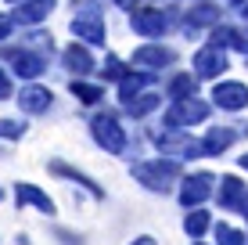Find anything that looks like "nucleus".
Instances as JSON below:
<instances>
[{"instance_id":"1","label":"nucleus","mask_w":248,"mask_h":245,"mask_svg":"<svg viewBox=\"0 0 248 245\" xmlns=\"http://www.w3.org/2000/svg\"><path fill=\"white\" fill-rule=\"evenodd\" d=\"M133 177L151 191H169L173 180L180 177V166H176L173 159H166V163H162V159L158 163H140V166H133Z\"/></svg>"},{"instance_id":"2","label":"nucleus","mask_w":248,"mask_h":245,"mask_svg":"<svg viewBox=\"0 0 248 245\" xmlns=\"http://www.w3.org/2000/svg\"><path fill=\"white\" fill-rule=\"evenodd\" d=\"M93 137H97V145H105V151H123L126 148V133L119 130V123L112 115H97L93 119Z\"/></svg>"},{"instance_id":"3","label":"nucleus","mask_w":248,"mask_h":245,"mask_svg":"<svg viewBox=\"0 0 248 245\" xmlns=\"http://www.w3.org/2000/svg\"><path fill=\"white\" fill-rule=\"evenodd\" d=\"M212 180H216L212 173H194L191 180H184L180 202H184V206H198V202H202V198H205V195L212 191Z\"/></svg>"},{"instance_id":"4","label":"nucleus","mask_w":248,"mask_h":245,"mask_svg":"<svg viewBox=\"0 0 248 245\" xmlns=\"http://www.w3.org/2000/svg\"><path fill=\"white\" fill-rule=\"evenodd\" d=\"M205 115H209V108L202 105V101H194V98H184L180 105L169 112V123L173 126H184V123H202Z\"/></svg>"},{"instance_id":"5","label":"nucleus","mask_w":248,"mask_h":245,"mask_svg":"<svg viewBox=\"0 0 248 245\" xmlns=\"http://www.w3.org/2000/svg\"><path fill=\"white\" fill-rule=\"evenodd\" d=\"M212 98H216L219 108H245L248 105V87H241V83H219L212 90Z\"/></svg>"},{"instance_id":"6","label":"nucleus","mask_w":248,"mask_h":245,"mask_svg":"<svg viewBox=\"0 0 248 245\" xmlns=\"http://www.w3.org/2000/svg\"><path fill=\"white\" fill-rule=\"evenodd\" d=\"M4 58L15 65V72H18V76H40V69H44V58H40V54H29V50H15V47H7V50H4Z\"/></svg>"},{"instance_id":"7","label":"nucleus","mask_w":248,"mask_h":245,"mask_svg":"<svg viewBox=\"0 0 248 245\" xmlns=\"http://www.w3.org/2000/svg\"><path fill=\"white\" fill-rule=\"evenodd\" d=\"M223 69H227V58H223V50H219V47L198 50V58H194V72H198V76H219Z\"/></svg>"},{"instance_id":"8","label":"nucleus","mask_w":248,"mask_h":245,"mask_svg":"<svg viewBox=\"0 0 248 245\" xmlns=\"http://www.w3.org/2000/svg\"><path fill=\"white\" fill-rule=\"evenodd\" d=\"M72 33L83 36L87 44H105V25L97 22V15H79V18H72Z\"/></svg>"},{"instance_id":"9","label":"nucleus","mask_w":248,"mask_h":245,"mask_svg":"<svg viewBox=\"0 0 248 245\" xmlns=\"http://www.w3.org/2000/svg\"><path fill=\"white\" fill-rule=\"evenodd\" d=\"M133 29L140 33V36H162V29H166V18H162L158 11H137L133 15Z\"/></svg>"},{"instance_id":"10","label":"nucleus","mask_w":248,"mask_h":245,"mask_svg":"<svg viewBox=\"0 0 248 245\" xmlns=\"http://www.w3.org/2000/svg\"><path fill=\"white\" fill-rule=\"evenodd\" d=\"M50 173H58V177H68V180H76L79 188H87L93 198H105V191H101V184H93L87 173H79V170H72V166H65V163H50Z\"/></svg>"},{"instance_id":"11","label":"nucleus","mask_w":248,"mask_h":245,"mask_svg":"<svg viewBox=\"0 0 248 245\" xmlns=\"http://www.w3.org/2000/svg\"><path fill=\"white\" fill-rule=\"evenodd\" d=\"M245 184L241 180H234V177H223V188H219V206L223 209H237V206H245Z\"/></svg>"},{"instance_id":"12","label":"nucleus","mask_w":248,"mask_h":245,"mask_svg":"<svg viewBox=\"0 0 248 245\" xmlns=\"http://www.w3.org/2000/svg\"><path fill=\"white\" fill-rule=\"evenodd\" d=\"M15 198H18V202H29V206H36L40 213H47V216L54 213V202H50V198H47V195H44L40 188H32V184H18Z\"/></svg>"},{"instance_id":"13","label":"nucleus","mask_w":248,"mask_h":245,"mask_svg":"<svg viewBox=\"0 0 248 245\" xmlns=\"http://www.w3.org/2000/svg\"><path fill=\"white\" fill-rule=\"evenodd\" d=\"M18 105L25 108V112H44V108L50 105V90L44 87H25L18 94Z\"/></svg>"},{"instance_id":"14","label":"nucleus","mask_w":248,"mask_h":245,"mask_svg":"<svg viewBox=\"0 0 248 245\" xmlns=\"http://www.w3.org/2000/svg\"><path fill=\"white\" fill-rule=\"evenodd\" d=\"M133 62H137V65H148V69H158V65L173 62V54H169L166 47H140V50L133 54Z\"/></svg>"},{"instance_id":"15","label":"nucleus","mask_w":248,"mask_h":245,"mask_svg":"<svg viewBox=\"0 0 248 245\" xmlns=\"http://www.w3.org/2000/svg\"><path fill=\"white\" fill-rule=\"evenodd\" d=\"M50 7H54V0H29V4L18 7V22H40V18H47Z\"/></svg>"},{"instance_id":"16","label":"nucleus","mask_w":248,"mask_h":245,"mask_svg":"<svg viewBox=\"0 0 248 245\" xmlns=\"http://www.w3.org/2000/svg\"><path fill=\"white\" fill-rule=\"evenodd\" d=\"M230 141H234V130H212L209 137L202 141V151H205V155H219Z\"/></svg>"},{"instance_id":"17","label":"nucleus","mask_w":248,"mask_h":245,"mask_svg":"<svg viewBox=\"0 0 248 245\" xmlns=\"http://www.w3.org/2000/svg\"><path fill=\"white\" fill-rule=\"evenodd\" d=\"M65 65H68L72 72H90V69H93L90 54H87L83 47H68V50H65Z\"/></svg>"},{"instance_id":"18","label":"nucleus","mask_w":248,"mask_h":245,"mask_svg":"<svg viewBox=\"0 0 248 245\" xmlns=\"http://www.w3.org/2000/svg\"><path fill=\"white\" fill-rule=\"evenodd\" d=\"M205 227H209V213H205V209H194V213H187V220H184V231L191 234V238L205 234Z\"/></svg>"},{"instance_id":"19","label":"nucleus","mask_w":248,"mask_h":245,"mask_svg":"<svg viewBox=\"0 0 248 245\" xmlns=\"http://www.w3.org/2000/svg\"><path fill=\"white\" fill-rule=\"evenodd\" d=\"M155 105H158V94H140V98H130V101H126V112L144 115V112H151Z\"/></svg>"},{"instance_id":"20","label":"nucleus","mask_w":248,"mask_h":245,"mask_svg":"<svg viewBox=\"0 0 248 245\" xmlns=\"http://www.w3.org/2000/svg\"><path fill=\"white\" fill-rule=\"evenodd\" d=\"M216 238H219V245H245V234L234 231V227H227V224L216 227Z\"/></svg>"},{"instance_id":"21","label":"nucleus","mask_w":248,"mask_h":245,"mask_svg":"<svg viewBox=\"0 0 248 245\" xmlns=\"http://www.w3.org/2000/svg\"><path fill=\"white\" fill-rule=\"evenodd\" d=\"M144 83H148V76H126V80H123V105L130 98H137V90H140Z\"/></svg>"},{"instance_id":"22","label":"nucleus","mask_w":248,"mask_h":245,"mask_svg":"<svg viewBox=\"0 0 248 245\" xmlns=\"http://www.w3.org/2000/svg\"><path fill=\"white\" fill-rule=\"evenodd\" d=\"M72 94L79 98V101H87V105H93V101L101 98V90H97V87H90V83H72Z\"/></svg>"},{"instance_id":"23","label":"nucleus","mask_w":248,"mask_h":245,"mask_svg":"<svg viewBox=\"0 0 248 245\" xmlns=\"http://www.w3.org/2000/svg\"><path fill=\"white\" fill-rule=\"evenodd\" d=\"M169 94H176V98L194 94V80H191V76H176V80H173V87H169Z\"/></svg>"},{"instance_id":"24","label":"nucleus","mask_w":248,"mask_h":245,"mask_svg":"<svg viewBox=\"0 0 248 245\" xmlns=\"http://www.w3.org/2000/svg\"><path fill=\"white\" fill-rule=\"evenodd\" d=\"M25 133V123H15V119H0V137H22Z\"/></svg>"},{"instance_id":"25","label":"nucleus","mask_w":248,"mask_h":245,"mask_svg":"<svg viewBox=\"0 0 248 245\" xmlns=\"http://www.w3.org/2000/svg\"><path fill=\"white\" fill-rule=\"evenodd\" d=\"M105 72L112 76V80H119L123 76V65H119V58H108V65H105Z\"/></svg>"},{"instance_id":"26","label":"nucleus","mask_w":248,"mask_h":245,"mask_svg":"<svg viewBox=\"0 0 248 245\" xmlns=\"http://www.w3.org/2000/svg\"><path fill=\"white\" fill-rule=\"evenodd\" d=\"M7 94H11V83H7L4 72H0V98H7Z\"/></svg>"},{"instance_id":"27","label":"nucleus","mask_w":248,"mask_h":245,"mask_svg":"<svg viewBox=\"0 0 248 245\" xmlns=\"http://www.w3.org/2000/svg\"><path fill=\"white\" fill-rule=\"evenodd\" d=\"M7 29H11V18H0V36H7Z\"/></svg>"},{"instance_id":"28","label":"nucleus","mask_w":248,"mask_h":245,"mask_svg":"<svg viewBox=\"0 0 248 245\" xmlns=\"http://www.w3.org/2000/svg\"><path fill=\"white\" fill-rule=\"evenodd\" d=\"M133 245H155V238H151V234H144V238H137Z\"/></svg>"},{"instance_id":"29","label":"nucleus","mask_w":248,"mask_h":245,"mask_svg":"<svg viewBox=\"0 0 248 245\" xmlns=\"http://www.w3.org/2000/svg\"><path fill=\"white\" fill-rule=\"evenodd\" d=\"M241 166H245V170H248V155H241Z\"/></svg>"},{"instance_id":"30","label":"nucleus","mask_w":248,"mask_h":245,"mask_svg":"<svg viewBox=\"0 0 248 245\" xmlns=\"http://www.w3.org/2000/svg\"><path fill=\"white\" fill-rule=\"evenodd\" d=\"M241 213H245V216H248V198H245V206H241Z\"/></svg>"},{"instance_id":"31","label":"nucleus","mask_w":248,"mask_h":245,"mask_svg":"<svg viewBox=\"0 0 248 245\" xmlns=\"http://www.w3.org/2000/svg\"><path fill=\"white\" fill-rule=\"evenodd\" d=\"M119 4H123V7H130V4H133V0H119Z\"/></svg>"},{"instance_id":"32","label":"nucleus","mask_w":248,"mask_h":245,"mask_svg":"<svg viewBox=\"0 0 248 245\" xmlns=\"http://www.w3.org/2000/svg\"><path fill=\"white\" fill-rule=\"evenodd\" d=\"M245 18H248V7H245Z\"/></svg>"}]
</instances>
